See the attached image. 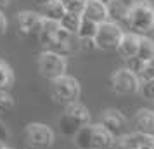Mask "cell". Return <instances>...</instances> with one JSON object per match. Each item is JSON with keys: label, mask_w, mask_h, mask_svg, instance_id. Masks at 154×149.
<instances>
[{"label": "cell", "mask_w": 154, "mask_h": 149, "mask_svg": "<svg viewBox=\"0 0 154 149\" xmlns=\"http://www.w3.org/2000/svg\"><path fill=\"white\" fill-rule=\"evenodd\" d=\"M87 123H90V111L82 102L75 101L68 106H64V113L57 121V127L64 137H73Z\"/></svg>", "instance_id": "cell-1"}, {"label": "cell", "mask_w": 154, "mask_h": 149, "mask_svg": "<svg viewBox=\"0 0 154 149\" xmlns=\"http://www.w3.org/2000/svg\"><path fill=\"white\" fill-rule=\"evenodd\" d=\"M125 23L130 26L133 33H137L140 36L154 33V7L140 2V0L133 2Z\"/></svg>", "instance_id": "cell-2"}, {"label": "cell", "mask_w": 154, "mask_h": 149, "mask_svg": "<svg viewBox=\"0 0 154 149\" xmlns=\"http://www.w3.org/2000/svg\"><path fill=\"white\" fill-rule=\"evenodd\" d=\"M80 94H82V87L75 76H69L64 73L61 76L50 80V97L61 106H68L78 101Z\"/></svg>", "instance_id": "cell-3"}, {"label": "cell", "mask_w": 154, "mask_h": 149, "mask_svg": "<svg viewBox=\"0 0 154 149\" xmlns=\"http://www.w3.org/2000/svg\"><path fill=\"white\" fill-rule=\"evenodd\" d=\"M36 68H38L42 76H45L47 80H54L66 73V70H68V59H66V56L59 54L56 50L45 49L38 54Z\"/></svg>", "instance_id": "cell-4"}, {"label": "cell", "mask_w": 154, "mask_h": 149, "mask_svg": "<svg viewBox=\"0 0 154 149\" xmlns=\"http://www.w3.org/2000/svg\"><path fill=\"white\" fill-rule=\"evenodd\" d=\"M24 141L26 146L31 149H49L54 141H56V134L54 130L45 125V123H28L24 128Z\"/></svg>", "instance_id": "cell-5"}, {"label": "cell", "mask_w": 154, "mask_h": 149, "mask_svg": "<svg viewBox=\"0 0 154 149\" xmlns=\"http://www.w3.org/2000/svg\"><path fill=\"white\" fill-rule=\"evenodd\" d=\"M123 29L118 23H112V21H104V23H99L97 26V33L94 36V42H95V47L99 50H116L119 40L123 36Z\"/></svg>", "instance_id": "cell-6"}, {"label": "cell", "mask_w": 154, "mask_h": 149, "mask_svg": "<svg viewBox=\"0 0 154 149\" xmlns=\"http://www.w3.org/2000/svg\"><path fill=\"white\" fill-rule=\"evenodd\" d=\"M109 85L116 94L119 95H133V94L139 92L140 87V78L132 73L126 68H119L111 75V80H109Z\"/></svg>", "instance_id": "cell-7"}, {"label": "cell", "mask_w": 154, "mask_h": 149, "mask_svg": "<svg viewBox=\"0 0 154 149\" xmlns=\"http://www.w3.org/2000/svg\"><path fill=\"white\" fill-rule=\"evenodd\" d=\"M42 21V14L35 12V11H21L16 16V26L23 36H36L40 31Z\"/></svg>", "instance_id": "cell-8"}, {"label": "cell", "mask_w": 154, "mask_h": 149, "mask_svg": "<svg viewBox=\"0 0 154 149\" xmlns=\"http://www.w3.org/2000/svg\"><path fill=\"white\" fill-rule=\"evenodd\" d=\"M100 125L111 135H114L118 139L126 130V118L119 109H112L111 107V109H106L104 113L100 114Z\"/></svg>", "instance_id": "cell-9"}, {"label": "cell", "mask_w": 154, "mask_h": 149, "mask_svg": "<svg viewBox=\"0 0 154 149\" xmlns=\"http://www.w3.org/2000/svg\"><path fill=\"white\" fill-rule=\"evenodd\" d=\"M133 130L154 137V109H139L133 116Z\"/></svg>", "instance_id": "cell-10"}, {"label": "cell", "mask_w": 154, "mask_h": 149, "mask_svg": "<svg viewBox=\"0 0 154 149\" xmlns=\"http://www.w3.org/2000/svg\"><path fill=\"white\" fill-rule=\"evenodd\" d=\"M116 137L111 135L100 123H92V147L90 149H112Z\"/></svg>", "instance_id": "cell-11"}, {"label": "cell", "mask_w": 154, "mask_h": 149, "mask_svg": "<svg viewBox=\"0 0 154 149\" xmlns=\"http://www.w3.org/2000/svg\"><path fill=\"white\" fill-rule=\"evenodd\" d=\"M133 0H111L109 4H106L107 9V19L112 23H125L128 11L132 7Z\"/></svg>", "instance_id": "cell-12"}, {"label": "cell", "mask_w": 154, "mask_h": 149, "mask_svg": "<svg viewBox=\"0 0 154 149\" xmlns=\"http://www.w3.org/2000/svg\"><path fill=\"white\" fill-rule=\"evenodd\" d=\"M82 16L85 19H90L94 23H104L107 21V9H106V4L99 2V0H87L83 5V11H82Z\"/></svg>", "instance_id": "cell-13"}, {"label": "cell", "mask_w": 154, "mask_h": 149, "mask_svg": "<svg viewBox=\"0 0 154 149\" xmlns=\"http://www.w3.org/2000/svg\"><path fill=\"white\" fill-rule=\"evenodd\" d=\"M139 38H140V35L133 33V31L123 33V36H121V40H119V43H118V47H116V50H118V54L121 56V59H128V57H132V56L137 54Z\"/></svg>", "instance_id": "cell-14"}, {"label": "cell", "mask_w": 154, "mask_h": 149, "mask_svg": "<svg viewBox=\"0 0 154 149\" xmlns=\"http://www.w3.org/2000/svg\"><path fill=\"white\" fill-rule=\"evenodd\" d=\"M59 29H61L59 21L43 19L42 26H40V31H38V35H36V38H38V42L42 43V45L49 47L50 43H52V40L56 38V35H57V31H59Z\"/></svg>", "instance_id": "cell-15"}, {"label": "cell", "mask_w": 154, "mask_h": 149, "mask_svg": "<svg viewBox=\"0 0 154 149\" xmlns=\"http://www.w3.org/2000/svg\"><path fill=\"white\" fill-rule=\"evenodd\" d=\"M66 12L64 5L59 0H47L42 4V17L43 19H52V21H59L63 14Z\"/></svg>", "instance_id": "cell-16"}, {"label": "cell", "mask_w": 154, "mask_h": 149, "mask_svg": "<svg viewBox=\"0 0 154 149\" xmlns=\"http://www.w3.org/2000/svg\"><path fill=\"white\" fill-rule=\"evenodd\" d=\"M80 23H82V14L80 12H69V11H66L63 14V17L59 19V26L64 31L71 33V35H76Z\"/></svg>", "instance_id": "cell-17"}, {"label": "cell", "mask_w": 154, "mask_h": 149, "mask_svg": "<svg viewBox=\"0 0 154 149\" xmlns=\"http://www.w3.org/2000/svg\"><path fill=\"white\" fill-rule=\"evenodd\" d=\"M135 56L139 57L140 61H149V59H154V40L151 36H140L139 38V47H137V54Z\"/></svg>", "instance_id": "cell-18"}, {"label": "cell", "mask_w": 154, "mask_h": 149, "mask_svg": "<svg viewBox=\"0 0 154 149\" xmlns=\"http://www.w3.org/2000/svg\"><path fill=\"white\" fill-rule=\"evenodd\" d=\"M14 71L5 61L0 59V90H9L14 85Z\"/></svg>", "instance_id": "cell-19"}, {"label": "cell", "mask_w": 154, "mask_h": 149, "mask_svg": "<svg viewBox=\"0 0 154 149\" xmlns=\"http://www.w3.org/2000/svg\"><path fill=\"white\" fill-rule=\"evenodd\" d=\"M97 23L90 21V19H85L82 16V23L78 26V31H76V38H94L95 33H97Z\"/></svg>", "instance_id": "cell-20"}, {"label": "cell", "mask_w": 154, "mask_h": 149, "mask_svg": "<svg viewBox=\"0 0 154 149\" xmlns=\"http://www.w3.org/2000/svg\"><path fill=\"white\" fill-rule=\"evenodd\" d=\"M139 92L142 94V97L147 101H154V78H144L140 80Z\"/></svg>", "instance_id": "cell-21"}, {"label": "cell", "mask_w": 154, "mask_h": 149, "mask_svg": "<svg viewBox=\"0 0 154 149\" xmlns=\"http://www.w3.org/2000/svg\"><path fill=\"white\" fill-rule=\"evenodd\" d=\"M16 106L14 97L9 94V90H0V113H9Z\"/></svg>", "instance_id": "cell-22"}, {"label": "cell", "mask_w": 154, "mask_h": 149, "mask_svg": "<svg viewBox=\"0 0 154 149\" xmlns=\"http://www.w3.org/2000/svg\"><path fill=\"white\" fill-rule=\"evenodd\" d=\"M125 68L126 70H130L132 73H135L137 76L140 75V71H142V68H144V61H140L137 56H132L128 57V59H125Z\"/></svg>", "instance_id": "cell-23"}, {"label": "cell", "mask_w": 154, "mask_h": 149, "mask_svg": "<svg viewBox=\"0 0 154 149\" xmlns=\"http://www.w3.org/2000/svg\"><path fill=\"white\" fill-rule=\"evenodd\" d=\"M59 2L64 5L66 11H69V12H80V14H82L83 5H85L87 0H59Z\"/></svg>", "instance_id": "cell-24"}, {"label": "cell", "mask_w": 154, "mask_h": 149, "mask_svg": "<svg viewBox=\"0 0 154 149\" xmlns=\"http://www.w3.org/2000/svg\"><path fill=\"white\" fill-rule=\"evenodd\" d=\"M139 78L140 80H144V78H154V59H149V61H146V63H144V68H142V71H140Z\"/></svg>", "instance_id": "cell-25"}, {"label": "cell", "mask_w": 154, "mask_h": 149, "mask_svg": "<svg viewBox=\"0 0 154 149\" xmlns=\"http://www.w3.org/2000/svg\"><path fill=\"white\" fill-rule=\"evenodd\" d=\"M78 40V49L83 50V52H90V50H95V42L94 38H76Z\"/></svg>", "instance_id": "cell-26"}, {"label": "cell", "mask_w": 154, "mask_h": 149, "mask_svg": "<svg viewBox=\"0 0 154 149\" xmlns=\"http://www.w3.org/2000/svg\"><path fill=\"white\" fill-rule=\"evenodd\" d=\"M5 31H7V17L0 11V35H4Z\"/></svg>", "instance_id": "cell-27"}, {"label": "cell", "mask_w": 154, "mask_h": 149, "mask_svg": "<svg viewBox=\"0 0 154 149\" xmlns=\"http://www.w3.org/2000/svg\"><path fill=\"white\" fill-rule=\"evenodd\" d=\"M139 149H154V137H147Z\"/></svg>", "instance_id": "cell-28"}, {"label": "cell", "mask_w": 154, "mask_h": 149, "mask_svg": "<svg viewBox=\"0 0 154 149\" xmlns=\"http://www.w3.org/2000/svg\"><path fill=\"white\" fill-rule=\"evenodd\" d=\"M7 137H9V132H7V128H5V125L0 121V141L2 142H5L7 141Z\"/></svg>", "instance_id": "cell-29"}, {"label": "cell", "mask_w": 154, "mask_h": 149, "mask_svg": "<svg viewBox=\"0 0 154 149\" xmlns=\"http://www.w3.org/2000/svg\"><path fill=\"white\" fill-rule=\"evenodd\" d=\"M112 149H130V147H126V146H123L121 142L116 141V142H114V147H112Z\"/></svg>", "instance_id": "cell-30"}, {"label": "cell", "mask_w": 154, "mask_h": 149, "mask_svg": "<svg viewBox=\"0 0 154 149\" xmlns=\"http://www.w3.org/2000/svg\"><path fill=\"white\" fill-rule=\"evenodd\" d=\"M7 4H9V0H0V11L7 7Z\"/></svg>", "instance_id": "cell-31"}, {"label": "cell", "mask_w": 154, "mask_h": 149, "mask_svg": "<svg viewBox=\"0 0 154 149\" xmlns=\"http://www.w3.org/2000/svg\"><path fill=\"white\" fill-rule=\"evenodd\" d=\"M140 2H144V4H149V5H152V7H154V0H140Z\"/></svg>", "instance_id": "cell-32"}, {"label": "cell", "mask_w": 154, "mask_h": 149, "mask_svg": "<svg viewBox=\"0 0 154 149\" xmlns=\"http://www.w3.org/2000/svg\"><path fill=\"white\" fill-rule=\"evenodd\" d=\"M99 2H102V4H109L111 0H99Z\"/></svg>", "instance_id": "cell-33"}, {"label": "cell", "mask_w": 154, "mask_h": 149, "mask_svg": "<svg viewBox=\"0 0 154 149\" xmlns=\"http://www.w3.org/2000/svg\"><path fill=\"white\" fill-rule=\"evenodd\" d=\"M4 146H5V144H4V142L0 141V149H4Z\"/></svg>", "instance_id": "cell-34"}, {"label": "cell", "mask_w": 154, "mask_h": 149, "mask_svg": "<svg viewBox=\"0 0 154 149\" xmlns=\"http://www.w3.org/2000/svg\"><path fill=\"white\" fill-rule=\"evenodd\" d=\"M4 149H14V147H7V146H4Z\"/></svg>", "instance_id": "cell-35"}, {"label": "cell", "mask_w": 154, "mask_h": 149, "mask_svg": "<svg viewBox=\"0 0 154 149\" xmlns=\"http://www.w3.org/2000/svg\"><path fill=\"white\" fill-rule=\"evenodd\" d=\"M38 2H42V4H43V2H47V0H38Z\"/></svg>", "instance_id": "cell-36"}]
</instances>
